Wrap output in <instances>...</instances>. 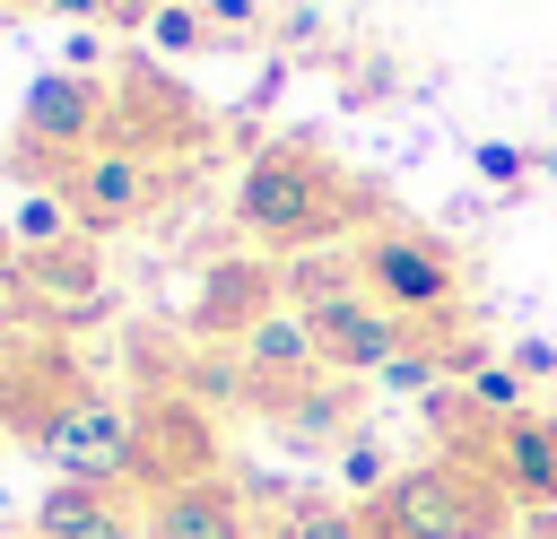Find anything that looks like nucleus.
Instances as JSON below:
<instances>
[{"label": "nucleus", "instance_id": "nucleus-1", "mask_svg": "<svg viewBox=\"0 0 557 539\" xmlns=\"http://www.w3.org/2000/svg\"><path fill=\"white\" fill-rule=\"evenodd\" d=\"M339 217H357V191L339 183V165L305 139H270L252 148V165L235 174V226L278 243V252H313Z\"/></svg>", "mask_w": 557, "mask_h": 539}, {"label": "nucleus", "instance_id": "nucleus-2", "mask_svg": "<svg viewBox=\"0 0 557 539\" xmlns=\"http://www.w3.org/2000/svg\"><path fill=\"white\" fill-rule=\"evenodd\" d=\"M35 452L61 469V487L122 496V478H139V409H122V400L96 391V383H70V391L44 409Z\"/></svg>", "mask_w": 557, "mask_h": 539}, {"label": "nucleus", "instance_id": "nucleus-3", "mask_svg": "<svg viewBox=\"0 0 557 539\" xmlns=\"http://www.w3.org/2000/svg\"><path fill=\"white\" fill-rule=\"evenodd\" d=\"M374 522L383 539H496L505 496L470 461H418V469H392V487L374 496Z\"/></svg>", "mask_w": 557, "mask_h": 539}, {"label": "nucleus", "instance_id": "nucleus-4", "mask_svg": "<svg viewBox=\"0 0 557 539\" xmlns=\"http://www.w3.org/2000/svg\"><path fill=\"white\" fill-rule=\"evenodd\" d=\"M357 278H366V296H374L383 313H400V322H435V313L461 304V261H453V243H435L426 226H366V235H357Z\"/></svg>", "mask_w": 557, "mask_h": 539}, {"label": "nucleus", "instance_id": "nucleus-5", "mask_svg": "<svg viewBox=\"0 0 557 539\" xmlns=\"http://www.w3.org/2000/svg\"><path fill=\"white\" fill-rule=\"evenodd\" d=\"M52 191L70 200L78 235H122V226H139V217L165 200V165L139 156V148H122V139H104V148H87L78 165H61Z\"/></svg>", "mask_w": 557, "mask_h": 539}, {"label": "nucleus", "instance_id": "nucleus-6", "mask_svg": "<svg viewBox=\"0 0 557 539\" xmlns=\"http://www.w3.org/2000/svg\"><path fill=\"white\" fill-rule=\"evenodd\" d=\"M17 148L35 165H78L87 148H104V87L96 78H70V70H44L17 104Z\"/></svg>", "mask_w": 557, "mask_h": 539}, {"label": "nucleus", "instance_id": "nucleus-7", "mask_svg": "<svg viewBox=\"0 0 557 539\" xmlns=\"http://www.w3.org/2000/svg\"><path fill=\"white\" fill-rule=\"evenodd\" d=\"M9 296H17L26 313H44V322H104V313H113V278H104V261H96V235H78V243H61V252H17Z\"/></svg>", "mask_w": 557, "mask_h": 539}, {"label": "nucleus", "instance_id": "nucleus-8", "mask_svg": "<svg viewBox=\"0 0 557 539\" xmlns=\"http://www.w3.org/2000/svg\"><path fill=\"white\" fill-rule=\"evenodd\" d=\"M305 330H313V348H322V365L331 374H383L400 348H418V330L400 322V313H383L374 296H348V304H322V313H296Z\"/></svg>", "mask_w": 557, "mask_h": 539}, {"label": "nucleus", "instance_id": "nucleus-9", "mask_svg": "<svg viewBox=\"0 0 557 539\" xmlns=\"http://www.w3.org/2000/svg\"><path fill=\"white\" fill-rule=\"evenodd\" d=\"M487 478H496V496L505 504H522V513H557V417H513V426H496V443H487Z\"/></svg>", "mask_w": 557, "mask_h": 539}, {"label": "nucleus", "instance_id": "nucleus-10", "mask_svg": "<svg viewBox=\"0 0 557 539\" xmlns=\"http://www.w3.org/2000/svg\"><path fill=\"white\" fill-rule=\"evenodd\" d=\"M148 539H252V504L226 478H183L148 504Z\"/></svg>", "mask_w": 557, "mask_h": 539}, {"label": "nucleus", "instance_id": "nucleus-11", "mask_svg": "<svg viewBox=\"0 0 557 539\" xmlns=\"http://www.w3.org/2000/svg\"><path fill=\"white\" fill-rule=\"evenodd\" d=\"M261 313H278V270H261V261H209L200 304H191V330H209V339H244Z\"/></svg>", "mask_w": 557, "mask_h": 539}, {"label": "nucleus", "instance_id": "nucleus-12", "mask_svg": "<svg viewBox=\"0 0 557 539\" xmlns=\"http://www.w3.org/2000/svg\"><path fill=\"white\" fill-rule=\"evenodd\" d=\"M235 365H244V383H261V391H296V383H313L322 348H313V330L278 304V313H261V322L235 339Z\"/></svg>", "mask_w": 557, "mask_h": 539}, {"label": "nucleus", "instance_id": "nucleus-13", "mask_svg": "<svg viewBox=\"0 0 557 539\" xmlns=\"http://www.w3.org/2000/svg\"><path fill=\"white\" fill-rule=\"evenodd\" d=\"M35 539H148V513H131L122 496H96V487H52L35 504Z\"/></svg>", "mask_w": 557, "mask_h": 539}, {"label": "nucleus", "instance_id": "nucleus-14", "mask_svg": "<svg viewBox=\"0 0 557 539\" xmlns=\"http://www.w3.org/2000/svg\"><path fill=\"white\" fill-rule=\"evenodd\" d=\"M348 296H366L357 243H348V252L313 243V252H287V261H278V304H287V313H322V304H348Z\"/></svg>", "mask_w": 557, "mask_h": 539}, {"label": "nucleus", "instance_id": "nucleus-15", "mask_svg": "<svg viewBox=\"0 0 557 539\" xmlns=\"http://www.w3.org/2000/svg\"><path fill=\"white\" fill-rule=\"evenodd\" d=\"M278 435L296 443V452H339L348 435H357V417H348V391H296L287 409H278Z\"/></svg>", "mask_w": 557, "mask_h": 539}, {"label": "nucleus", "instance_id": "nucleus-16", "mask_svg": "<svg viewBox=\"0 0 557 539\" xmlns=\"http://www.w3.org/2000/svg\"><path fill=\"white\" fill-rule=\"evenodd\" d=\"M9 243L17 252H61V243H78V217H70V200L44 183V191H26L17 209H9Z\"/></svg>", "mask_w": 557, "mask_h": 539}, {"label": "nucleus", "instance_id": "nucleus-17", "mask_svg": "<svg viewBox=\"0 0 557 539\" xmlns=\"http://www.w3.org/2000/svg\"><path fill=\"white\" fill-rule=\"evenodd\" d=\"M278 539H383V522L357 513V504H331V496H296L287 522H278Z\"/></svg>", "mask_w": 557, "mask_h": 539}, {"label": "nucleus", "instance_id": "nucleus-18", "mask_svg": "<svg viewBox=\"0 0 557 539\" xmlns=\"http://www.w3.org/2000/svg\"><path fill=\"white\" fill-rule=\"evenodd\" d=\"M461 391H470V417H487V426H513V417H531V383H522L513 365H496V356H487V365H479Z\"/></svg>", "mask_w": 557, "mask_h": 539}, {"label": "nucleus", "instance_id": "nucleus-19", "mask_svg": "<svg viewBox=\"0 0 557 539\" xmlns=\"http://www.w3.org/2000/svg\"><path fill=\"white\" fill-rule=\"evenodd\" d=\"M331 478H339L348 496H383V487H392V461H383V435H374V426H357V435H348V443L331 452Z\"/></svg>", "mask_w": 557, "mask_h": 539}, {"label": "nucleus", "instance_id": "nucleus-20", "mask_svg": "<svg viewBox=\"0 0 557 539\" xmlns=\"http://www.w3.org/2000/svg\"><path fill=\"white\" fill-rule=\"evenodd\" d=\"M148 43H157V52H209L218 35H209V17H200V0H165V9L148 17Z\"/></svg>", "mask_w": 557, "mask_h": 539}, {"label": "nucleus", "instance_id": "nucleus-21", "mask_svg": "<svg viewBox=\"0 0 557 539\" xmlns=\"http://www.w3.org/2000/svg\"><path fill=\"white\" fill-rule=\"evenodd\" d=\"M531 165H540V156H531V148H513V139H479V148H470V174H479L487 191H522V183H531Z\"/></svg>", "mask_w": 557, "mask_h": 539}, {"label": "nucleus", "instance_id": "nucleus-22", "mask_svg": "<svg viewBox=\"0 0 557 539\" xmlns=\"http://www.w3.org/2000/svg\"><path fill=\"white\" fill-rule=\"evenodd\" d=\"M200 17H209L218 43H252V35H270V0H200Z\"/></svg>", "mask_w": 557, "mask_h": 539}, {"label": "nucleus", "instance_id": "nucleus-23", "mask_svg": "<svg viewBox=\"0 0 557 539\" xmlns=\"http://www.w3.org/2000/svg\"><path fill=\"white\" fill-rule=\"evenodd\" d=\"M270 35H278V43H287V52H296V43H322V35H331V17H322V9H313V0H287V9H278V17H270Z\"/></svg>", "mask_w": 557, "mask_h": 539}, {"label": "nucleus", "instance_id": "nucleus-24", "mask_svg": "<svg viewBox=\"0 0 557 539\" xmlns=\"http://www.w3.org/2000/svg\"><path fill=\"white\" fill-rule=\"evenodd\" d=\"M505 365H513L522 383H548V374H557V339H540V330H531V339H513V356H505Z\"/></svg>", "mask_w": 557, "mask_h": 539}, {"label": "nucleus", "instance_id": "nucleus-25", "mask_svg": "<svg viewBox=\"0 0 557 539\" xmlns=\"http://www.w3.org/2000/svg\"><path fill=\"white\" fill-rule=\"evenodd\" d=\"M96 61H104V35H96V26H70V43H61V70H70V78H96Z\"/></svg>", "mask_w": 557, "mask_h": 539}, {"label": "nucleus", "instance_id": "nucleus-26", "mask_svg": "<svg viewBox=\"0 0 557 539\" xmlns=\"http://www.w3.org/2000/svg\"><path fill=\"white\" fill-rule=\"evenodd\" d=\"M165 0H104V26H148Z\"/></svg>", "mask_w": 557, "mask_h": 539}, {"label": "nucleus", "instance_id": "nucleus-27", "mask_svg": "<svg viewBox=\"0 0 557 539\" xmlns=\"http://www.w3.org/2000/svg\"><path fill=\"white\" fill-rule=\"evenodd\" d=\"M278 87H287V61H261V78H252V113H261Z\"/></svg>", "mask_w": 557, "mask_h": 539}, {"label": "nucleus", "instance_id": "nucleus-28", "mask_svg": "<svg viewBox=\"0 0 557 539\" xmlns=\"http://www.w3.org/2000/svg\"><path fill=\"white\" fill-rule=\"evenodd\" d=\"M52 17H70V26H87V17H104V0H52Z\"/></svg>", "mask_w": 557, "mask_h": 539}, {"label": "nucleus", "instance_id": "nucleus-29", "mask_svg": "<svg viewBox=\"0 0 557 539\" xmlns=\"http://www.w3.org/2000/svg\"><path fill=\"white\" fill-rule=\"evenodd\" d=\"M9 278H17V243L0 235V296H9Z\"/></svg>", "mask_w": 557, "mask_h": 539}]
</instances>
